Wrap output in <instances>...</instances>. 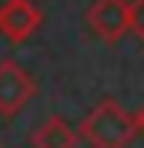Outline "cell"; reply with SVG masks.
<instances>
[{
    "instance_id": "obj_7",
    "label": "cell",
    "mask_w": 144,
    "mask_h": 148,
    "mask_svg": "<svg viewBox=\"0 0 144 148\" xmlns=\"http://www.w3.org/2000/svg\"><path fill=\"white\" fill-rule=\"evenodd\" d=\"M134 119H138V132H144V109H141V112H138Z\"/></svg>"
},
{
    "instance_id": "obj_1",
    "label": "cell",
    "mask_w": 144,
    "mask_h": 148,
    "mask_svg": "<svg viewBox=\"0 0 144 148\" xmlns=\"http://www.w3.org/2000/svg\"><path fill=\"white\" fill-rule=\"evenodd\" d=\"M134 132L138 119L128 115L115 99H101L79 125V138H85L92 148H128Z\"/></svg>"
},
{
    "instance_id": "obj_4",
    "label": "cell",
    "mask_w": 144,
    "mask_h": 148,
    "mask_svg": "<svg viewBox=\"0 0 144 148\" xmlns=\"http://www.w3.org/2000/svg\"><path fill=\"white\" fill-rule=\"evenodd\" d=\"M43 23L39 7L30 0H3L0 3V36L10 43H26Z\"/></svg>"
},
{
    "instance_id": "obj_6",
    "label": "cell",
    "mask_w": 144,
    "mask_h": 148,
    "mask_svg": "<svg viewBox=\"0 0 144 148\" xmlns=\"http://www.w3.org/2000/svg\"><path fill=\"white\" fill-rule=\"evenodd\" d=\"M128 20H131V33L138 40H144V0H131L128 3Z\"/></svg>"
},
{
    "instance_id": "obj_5",
    "label": "cell",
    "mask_w": 144,
    "mask_h": 148,
    "mask_svg": "<svg viewBox=\"0 0 144 148\" xmlns=\"http://www.w3.org/2000/svg\"><path fill=\"white\" fill-rule=\"evenodd\" d=\"M75 138H79V132H75L66 119L49 115L43 125L30 135V145L33 148H75Z\"/></svg>"
},
{
    "instance_id": "obj_8",
    "label": "cell",
    "mask_w": 144,
    "mask_h": 148,
    "mask_svg": "<svg viewBox=\"0 0 144 148\" xmlns=\"http://www.w3.org/2000/svg\"><path fill=\"white\" fill-rule=\"evenodd\" d=\"M0 148H3V145H0Z\"/></svg>"
},
{
    "instance_id": "obj_2",
    "label": "cell",
    "mask_w": 144,
    "mask_h": 148,
    "mask_svg": "<svg viewBox=\"0 0 144 148\" xmlns=\"http://www.w3.org/2000/svg\"><path fill=\"white\" fill-rule=\"evenodd\" d=\"M33 95H36L33 76L13 59H0V115L13 119L16 112H23L30 106Z\"/></svg>"
},
{
    "instance_id": "obj_3",
    "label": "cell",
    "mask_w": 144,
    "mask_h": 148,
    "mask_svg": "<svg viewBox=\"0 0 144 148\" xmlns=\"http://www.w3.org/2000/svg\"><path fill=\"white\" fill-rule=\"evenodd\" d=\"M85 23L92 27L98 40L105 43H118L124 33L131 30V20H128V3L124 0H95L85 13Z\"/></svg>"
}]
</instances>
